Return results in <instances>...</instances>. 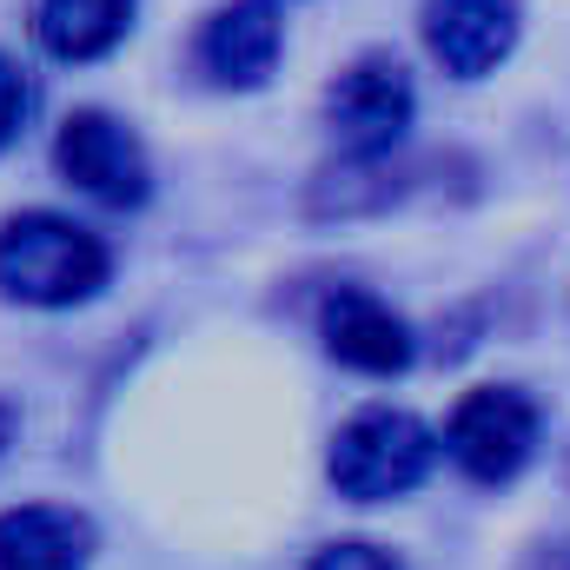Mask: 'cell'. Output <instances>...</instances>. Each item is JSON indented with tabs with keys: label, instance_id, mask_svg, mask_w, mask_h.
<instances>
[{
	"label": "cell",
	"instance_id": "30bf717a",
	"mask_svg": "<svg viewBox=\"0 0 570 570\" xmlns=\"http://www.w3.org/2000/svg\"><path fill=\"white\" fill-rule=\"evenodd\" d=\"M134 27V0H40L33 7V33L53 60H100L127 40Z\"/></svg>",
	"mask_w": 570,
	"mask_h": 570
},
{
	"label": "cell",
	"instance_id": "277c9868",
	"mask_svg": "<svg viewBox=\"0 0 570 570\" xmlns=\"http://www.w3.org/2000/svg\"><path fill=\"white\" fill-rule=\"evenodd\" d=\"M444 451L458 458L464 478L504 484V478H518V471L531 464V451H538V405H531L518 385H484V392H471V399L451 412Z\"/></svg>",
	"mask_w": 570,
	"mask_h": 570
},
{
	"label": "cell",
	"instance_id": "8fae6325",
	"mask_svg": "<svg viewBox=\"0 0 570 570\" xmlns=\"http://www.w3.org/2000/svg\"><path fill=\"white\" fill-rule=\"evenodd\" d=\"M27 114H33V80L0 53V146H13V134L27 127Z\"/></svg>",
	"mask_w": 570,
	"mask_h": 570
},
{
	"label": "cell",
	"instance_id": "7a4b0ae2",
	"mask_svg": "<svg viewBox=\"0 0 570 570\" xmlns=\"http://www.w3.org/2000/svg\"><path fill=\"white\" fill-rule=\"evenodd\" d=\"M431 464H438V431L425 419H412V412H399V405L358 412L332 438V458H325L332 484L345 498H358V504H385V498L419 491L431 478Z\"/></svg>",
	"mask_w": 570,
	"mask_h": 570
},
{
	"label": "cell",
	"instance_id": "6da1fadb",
	"mask_svg": "<svg viewBox=\"0 0 570 570\" xmlns=\"http://www.w3.org/2000/svg\"><path fill=\"white\" fill-rule=\"evenodd\" d=\"M107 246L67 213H13L0 226V292L20 305H80L107 285Z\"/></svg>",
	"mask_w": 570,
	"mask_h": 570
},
{
	"label": "cell",
	"instance_id": "9c48e42d",
	"mask_svg": "<svg viewBox=\"0 0 570 570\" xmlns=\"http://www.w3.org/2000/svg\"><path fill=\"white\" fill-rule=\"evenodd\" d=\"M94 564V524L60 504H20L0 511V570H87Z\"/></svg>",
	"mask_w": 570,
	"mask_h": 570
},
{
	"label": "cell",
	"instance_id": "8992f818",
	"mask_svg": "<svg viewBox=\"0 0 570 570\" xmlns=\"http://www.w3.org/2000/svg\"><path fill=\"white\" fill-rule=\"evenodd\" d=\"M425 47L451 80H484L518 47V0H425Z\"/></svg>",
	"mask_w": 570,
	"mask_h": 570
},
{
	"label": "cell",
	"instance_id": "4fadbf2b",
	"mask_svg": "<svg viewBox=\"0 0 570 570\" xmlns=\"http://www.w3.org/2000/svg\"><path fill=\"white\" fill-rule=\"evenodd\" d=\"M524 570H570V538H558V544H538V551L524 558Z\"/></svg>",
	"mask_w": 570,
	"mask_h": 570
},
{
	"label": "cell",
	"instance_id": "7c38bea8",
	"mask_svg": "<svg viewBox=\"0 0 570 570\" xmlns=\"http://www.w3.org/2000/svg\"><path fill=\"white\" fill-rule=\"evenodd\" d=\"M305 570H399V558L379 544H325Z\"/></svg>",
	"mask_w": 570,
	"mask_h": 570
},
{
	"label": "cell",
	"instance_id": "ba28073f",
	"mask_svg": "<svg viewBox=\"0 0 570 570\" xmlns=\"http://www.w3.org/2000/svg\"><path fill=\"white\" fill-rule=\"evenodd\" d=\"M279 13L266 0H239V7H219L199 33V67L219 80V87H259L279 60Z\"/></svg>",
	"mask_w": 570,
	"mask_h": 570
},
{
	"label": "cell",
	"instance_id": "52a82bcc",
	"mask_svg": "<svg viewBox=\"0 0 570 570\" xmlns=\"http://www.w3.org/2000/svg\"><path fill=\"white\" fill-rule=\"evenodd\" d=\"M318 338H325V352H332L338 365H352V372H365V379H392V372L412 365V332H405V318H399L385 298L352 292V285L325 298Z\"/></svg>",
	"mask_w": 570,
	"mask_h": 570
},
{
	"label": "cell",
	"instance_id": "3957f363",
	"mask_svg": "<svg viewBox=\"0 0 570 570\" xmlns=\"http://www.w3.org/2000/svg\"><path fill=\"white\" fill-rule=\"evenodd\" d=\"M325 127L352 159H385L412 127V80L392 53H358L325 87Z\"/></svg>",
	"mask_w": 570,
	"mask_h": 570
},
{
	"label": "cell",
	"instance_id": "5b68a950",
	"mask_svg": "<svg viewBox=\"0 0 570 570\" xmlns=\"http://www.w3.org/2000/svg\"><path fill=\"white\" fill-rule=\"evenodd\" d=\"M53 166L100 206H140L153 193V166H146V146L100 107H80L67 114L60 140H53Z\"/></svg>",
	"mask_w": 570,
	"mask_h": 570
},
{
	"label": "cell",
	"instance_id": "5bb4252c",
	"mask_svg": "<svg viewBox=\"0 0 570 570\" xmlns=\"http://www.w3.org/2000/svg\"><path fill=\"white\" fill-rule=\"evenodd\" d=\"M7 444H13V405L0 399V451H7Z\"/></svg>",
	"mask_w": 570,
	"mask_h": 570
}]
</instances>
